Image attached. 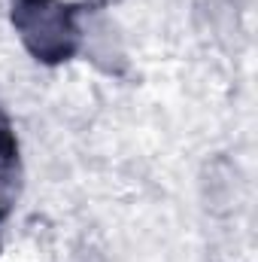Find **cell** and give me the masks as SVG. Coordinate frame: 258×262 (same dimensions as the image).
I'll return each instance as SVG.
<instances>
[{
    "mask_svg": "<svg viewBox=\"0 0 258 262\" xmlns=\"http://www.w3.org/2000/svg\"><path fill=\"white\" fill-rule=\"evenodd\" d=\"M12 198V146L9 137L0 134V213L9 207Z\"/></svg>",
    "mask_w": 258,
    "mask_h": 262,
    "instance_id": "6da1fadb",
    "label": "cell"
}]
</instances>
